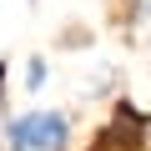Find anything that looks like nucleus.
<instances>
[{"label":"nucleus","mask_w":151,"mask_h":151,"mask_svg":"<svg viewBox=\"0 0 151 151\" xmlns=\"http://www.w3.org/2000/svg\"><path fill=\"white\" fill-rule=\"evenodd\" d=\"M70 136H76V121L65 111H50V106L0 116L5 151H70Z\"/></svg>","instance_id":"f257e3e1"},{"label":"nucleus","mask_w":151,"mask_h":151,"mask_svg":"<svg viewBox=\"0 0 151 151\" xmlns=\"http://www.w3.org/2000/svg\"><path fill=\"white\" fill-rule=\"evenodd\" d=\"M20 86H25V91H45V86H50V60H45V55H30V60H25V81H20Z\"/></svg>","instance_id":"f03ea898"},{"label":"nucleus","mask_w":151,"mask_h":151,"mask_svg":"<svg viewBox=\"0 0 151 151\" xmlns=\"http://www.w3.org/2000/svg\"><path fill=\"white\" fill-rule=\"evenodd\" d=\"M121 25H126V30L151 25V0H126V5H121Z\"/></svg>","instance_id":"7ed1b4c3"}]
</instances>
